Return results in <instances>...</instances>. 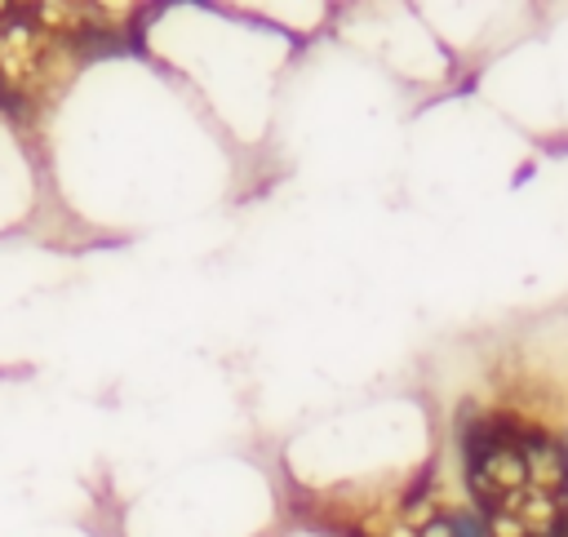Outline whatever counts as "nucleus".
Returning a JSON list of instances; mask_svg holds the SVG:
<instances>
[{
	"mask_svg": "<svg viewBox=\"0 0 568 537\" xmlns=\"http://www.w3.org/2000/svg\"><path fill=\"white\" fill-rule=\"evenodd\" d=\"M564 448H568V444H564Z\"/></svg>",
	"mask_w": 568,
	"mask_h": 537,
	"instance_id": "39448f33",
	"label": "nucleus"
},
{
	"mask_svg": "<svg viewBox=\"0 0 568 537\" xmlns=\"http://www.w3.org/2000/svg\"><path fill=\"white\" fill-rule=\"evenodd\" d=\"M532 169H537V164H532V160H528V164H524V169H519V173H515V178H510V186H524V182H528V178H532Z\"/></svg>",
	"mask_w": 568,
	"mask_h": 537,
	"instance_id": "20e7f679",
	"label": "nucleus"
},
{
	"mask_svg": "<svg viewBox=\"0 0 568 537\" xmlns=\"http://www.w3.org/2000/svg\"><path fill=\"white\" fill-rule=\"evenodd\" d=\"M466 488L488 537H559L568 528V448L515 417L466 426Z\"/></svg>",
	"mask_w": 568,
	"mask_h": 537,
	"instance_id": "f257e3e1",
	"label": "nucleus"
},
{
	"mask_svg": "<svg viewBox=\"0 0 568 537\" xmlns=\"http://www.w3.org/2000/svg\"><path fill=\"white\" fill-rule=\"evenodd\" d=\"M448 533H453V515H435V510L408 506V510H399L390 519V528L382 537H448Z\"/></svg>",
	"mask_w": 568,
	"mask_h": 537,
	"instance_id": "f03ea898",
	"label": "nucleus"
},
{
	"mask_svg": "<svg viewBox=\"0 0 568 537\" xmlns=\"http://www.w3.org/2000/svg\"><path fill=\"white\" fill-rule=\"evenodd\" d=\"M448 537H479V519L470 515H453V533Z\"/></svg>",
	"mask_w": 568,
	"mask_h": 537,
	"instance_id": "7ed1b4c3",
	"label": "nucleus"
}]
</instances>
